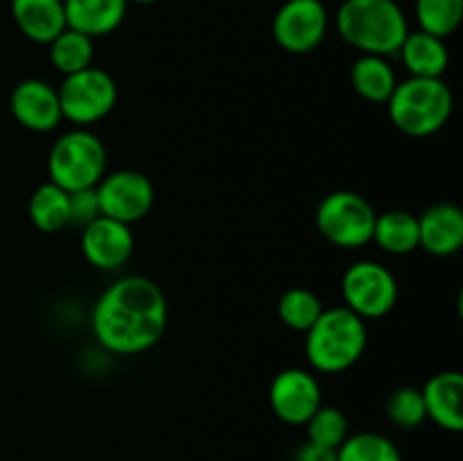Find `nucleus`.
<instances>
[{"label": "nucleus", "mask_w": 463, "mask_h": 461, "mask_svg": "<svg viewBox=\"0 0 463 461\" xmlns=\"http://www.w3.org/2000/svg\"><path fill=\"white\" fill-rule=\"evenodd\" d=\"M269 405L276 419L283 423L306 425L307 419L324 405L319 380L310 371L283 369L271 380Z\"/></svg>", "instance_id": "9b49d317"}, {"label": "nucleus", "mask_w": 463, "mask_h": 461, "mask_svg": "<svg viewBox=\"0 0 463 461\" xmlns=\"http://www.w3.org/2000/svg\"><path fill=\"white\" fill-rule=\"evenodd\" d=\"M414 14L420 32L448 39L461 25L463 0H416Z\"/></svg>", "instance_id": "5701e85b"}, {"label": "nucleus", "mask_w": 463, "mask_h": 461, "mask_svg": "<svg viewBox=\"0 0 463 461\" xmlns=\"http://www.w3.org/2000/svg\"><path fill=\"white\" fill-rule=\"evenodd\" d=\"M366 321L346 306L328 307L306 333V357L319 373H342L364 355Z\"/></svg>", "instance_id": "7ed1b4c3"}, {"label": "nucleus", "mask_w": 463, "mask_h": 461, "mask_svg": "<svg viewBox=\"0 0 463 461\" xmlns=\"http://www.w3.org/2000/svg\"><path fill=\"white\" fill-rule=\"evenodd\" d=\"M344 306L362 319H380L398 303V283L392 269L375 260H357L342 276Z\"/></svg>", "instance_id": "6e6552de"}, {"label": "nucleus", "mask_w": 463, "mask_h": 461, "mask_svg": "<svg viewBox=\"0 0 463 461\" xmlns=\"http://www.w3.org/2000/svg\"><path fill=\"white\" fill-rule=\"evenodd\" d=\"M50 63L63 77L93 66V39L66 27L48 43Z\"/></svg>", "instance_id": "4be33fe9"}, {"label": "nucleus", "mask_w": 463, "mask_h": 461, "mask_svg": "<svg viewBox=\"0 0 463 461\" xmlns=\"http://www.w3.org/2000/svg\"><path fill=\"white\" fill-rule=\"evenodd\" d=\"M68 199H71V224L77 226V229H84L90 221L98 220L102 212H99V202L95 188L86 190H75V193H68Z\"/></svg>", "instance_id": "cd10ccee"}, {"label": "nucleus", "mask_w": 463, "mask_h": 461, "mask_svg": "<svg viewBox=\"0 0 463 461\" xmlns=\"http://www.w3.org/2000/svg\"><path fill=\"white\" fill-rule=\"evenodd\" d=\"M95 193H98L99 212L104 217L129 226L143 220L152 211L156 199L154 183L138 170H118L104 174L95 185Z\"/></svg>", "instance_id": "9d476101"}, {"label": "nucleus", "mask_w": 463, "mask_h": 461, "mask_svg": "<svg viewBox=\"0 0 463 461\" xmlns=\"http://www.w3.org/2000/svg\"><path fill=\"white\" fill-rule=\"evenodd\" d=\"M387 107L389 118L402 134L425 138L448 125L455 98L443 77H410L396 84Z\"/></svg>", "instance_id": "20e7f679"}, {"label": "nucleus", "mask_w": 463, "mask_h": 461, "mask_svg": "<svg viewBox=\"0 0 463 461\" xmlns=\"http://www.w3.org/2000/svg\"><path fill=\"white\" fill-rule=\"evenodd\" d=\"M420 247L439 258L455 256L463 247V212L455 203H434L419 217Z\"/></svg>", "instance_id": "4468645a"}, {"label": "nucleus", "mask_w": 463, "mask_h": 461, "mask_svg": "<svg viewBox=\"0 0 463 461\" xmlns=\"http://www.w3.org/2000/svg\"><path fill=\"white\" fill-rule=\"evenodd\" d=\"M167 325L163 289L145 276L113 280L95 301L90 330L104 351L113 355H138L161 342Z\"/></svg>", "instance_id": "f257e3e1"}, {"label": "nucleus", "mask_w": 463, "mask_h": 461, "mask_svg": "<svg viewBox=\"0 0 463 461\" xmlns=\"http://www.w3.org/2000/svg\"><path fill=\"white\" fill-rule=\"evenodd\" d=\"M12 18L25 39L41 45L68 27L63 0H12Z\"/></svg>", "instance_id": "f3484780"}, {"label": "nucleus", "mask_w": 463, "mask_h": 461, "mask_svg": "<svg viewBox=\"0 0 463 461\" xmlns=\"http://www.w3.org/2000/svg\"><path fill=\"white\" fill-rule=\"evenodd\" d=\"M337 461H402L401 450L392 438L378 432L348 434L337 447Z\"/></svg>", "instance_id": "393cba45"}, {"label": "nucleus", "mask_w": 463, "mask_h": 461, "mask_svg": "<svg viewBox=\"0 0 463 461\" xmlns=\"http://www.w3.org/2000/svg\"><path fill=\"white\" fill-rule=\"evenodd\" d=\"M328 9L321 0H285L271 21V36L289 54H307L328 34Z\"/></svg>", "instance_id": "1a4fd4ad"}, {"label": "nucleus", "mask_w": 463, "mask_h": 461, "mask_svg": "<svg viewBox=\"0 0 463 461\" xmlns=\"http://www.w3.org/2000/svg\"><path fill=\"white\" fill-rule=\"evenodd\" d=\"M129 3H136V5H154V3H158V0H129Z\"/></svg>", "instance_id": "c756f323"}, {"label": "nucleus", "mask_w": 463, "mask_h": 461, "mask_svg": "<svg viewBox=\"0 0 463 461\" xmlns=\"http://www.w3.org/2000/svg\"><path fill=\"white\" fill-rule=\"evenodd\" d=\"M428 419L448 432L463 429V375L459 371H441L420 389Z\"/></svg>", "instance_id": "2eb2a0df"}, {"label": "nucleus", "mask_w": 463, "mask_h": 461, "mask_svg": "<svg viewBox=\"0 0 463 461\" xmlns=\"http://www.w3.org/2000/svg\"><path fill=\"white\" fill-rule=\"evenodd\" d=\"M324 310V301L307 287H292L279 298L280 321L297 333H307Z\"/></svg>", "instance_id": "b1692460"}, {"label": "nucleus", "mask_w": 463, "mask_h": 461, "mask_svg": "<svg viewBox=\"0 0 463 461\" xmlns=\"http://www.w3.org/2000/svg\"><path fill=\"white\" fill-rule=\"evenodd\" d=\"M307 441L321 447L337 450L348 437V419L339 407L321 405L315 414L307 419Z\"/></svg>", "instance_id": "a878e982"}, {"label": "nucleus", "mask_w": 463, "mask_h": 461, "mask_svg": "<svg viewBox=\"0 0 463 461\" xmlns=\"http://www.w3.org/2000/svg\"><path fill=\"white\" fill-rule=\"evenodd\" d=\"M48 174L66 193L95 188L107 174V147L93 131L75 127L54 140L48 154Z\"/></svg>", "instance_id": "39448f33"}, {"label": "nucleus", "mask_w": 463, "mask_h": 461, "mask_svg": "<svg viewBox=\"0 0 463 461\" xmlns=\"http://www.w3.org/2000/svg\"><path fill=\"white\" fill-rule=\"evenodd\" d=\"M27 212L41 233H59L71 224V199L66 190L48 181L32 193Z\"/></svg>", "instance_id": "412c9836"}, {"label": "nucleus", "mask_w": 463, "mask_h": 461, "mask_svg": "<svg viewBox=\"0 0 463 461\" xmlns=\"http://www.w3.org/2000/svg\"><path fill=\"white\" fill-rule=\"evenodd\" d=\"M57 93L63 120L81 129L107 118L118 102L116 80L95 66L63 77Z\"/></svg>", "instance_id": "0eeeda50"}, {"label": "nucleus", "mask_w": 463, "mask_h": 461, "mask_svg": "<svg viewBox=\"0 0 463 461\" xmlns=\"http://www.w3.org/2000/svg\"><path fill=\"white\" fill-rule=\"evenodd\" d=\"M129 0H63L66 25L98 39L116 32L127 16Z\"/></svg>", "instance_id": "dca6fc26"}, {"label": "nucleus", "mask_w": 463, "mask_h": 461, "mask_svg": "<svg viewBox=\"0 0 463 461\" xmlns=\"http://www.w3.org/2000/svg\"><path fill=\"white\" fill-rule=\"evenodd\" d=\"M371 242L378 244L383 251L392 256H407L420 247L419 238V217L407 211H387L375 215L373 238Z\"/></svg>", "instance_id": "aec40b11"}, {"label": "nucleus", "mask_w": 463, "mask_h": 461, "mask_svg": "<svg viewBox=\"0 0 463 461\" xmlns=\"http://www.w3.org/2000/svg\"><path fill=\"white\" fill-rule=\"evenodd\" d=\"M375 215V208L360 193L335 190L317 206V229L335 247L360 249L373 238Z\"/></svg>", "instance_id": "423d86ee"}, {"label": "nucleus", "mask_w": 463, "mask_h": 461, "mask_svg": "<svg viewBox=\"0 0 463 461\" xmlns=\"http://www.w3.org/2000/svg\"><path fill=\"white\" fill-rule=\"evenodd\" d=\"M396 54H401L402 66L410 71L411 77H443L450 66V50L446 39L420 30L407 32Z\"/></svg>", "instance_id": "a211bd4d"}, {"label": "nucleus", "mask_w": 463, "mask_h": 461, "mask_svg": "<svg viewBox=\"0 0 463 461\" xmlns=\"http://www.w3.org/2000/svg\"><path fill=\"white\" fill-rule=\"evenodd\" d=\"M396 72L387 57L378 54H360L351 66V86L366 102L383 104L392 98L396 89Z\"/></svg>", "instance_id": "6ab92c4d"}, {"label": "nucleus", "mask_w": 463, "mask_h": 461, "mask_svg": "<svg viewBox=\"0 0 463 461\" xmlns=\"http://www.w3.org/2000/svg\"><path fill=\"white\" fill-rule=\"evenodd\" d=\"M9 111L18 125L36 131V134L57 129L63 120L57 89L36 77L23 80L14 86L12 98H9Z\"/></svg>", "instance_id": "ddd939ff"}, {"label": "nucleus", "mask_w": 463, "mask_h": 461, "mask_svg": "<svg viewBox=\"0 0 463 461\" xmlns=\"http://www.w3.org/2000/svg\"><path fill=\"white\" fill-rule=\"evenodd\" d=\"M292 461H337V450L330 447H321L317 443H303L297 452H294Z\"/></svg>", "instance_id": "c85d7f7f"}, {"label": "nucleus", "mask_w": 463, "mask_h": 461, "mask_svg": "<svg viewBox=\"0 0 463 461\" xmlns=\"http://www.w3.org/2000/svg\"><path fill=\"white\" fill-rule=\"evenodd\" d=\"M134 230L129 224L99 215L81 229V253L102 271L120 269L134 253Z\"/></svg>", "instance_id": "f8f14e48"}, {"label": "nucleus", "mask_w": 463, "mask_h": 461, "mask_svg": "<svg viewBox=\"0 0 463 461\" xmlns=\"http://www.w3.org/2000/svg\"><path fill=\"white\" fill-rule=\"evenodd\" d=\"M387 419L401 429H416L428 420L423 393L416 387H401L389 396Z\"/></svg>", "instance_id": "bb28decb"}, {"label": "nucleus", "mask_w": 463, "mask_h": 461, "mask_svg": "<svg viewBox=\"0 0 463 461\" xmlns=\"http://www.w3.org/2000/svg\"><path fill=\"white\" fill-rule=\"evenodd\" d=\"M337 32L362 54L392 57L410 32L396 0H344L337 9Z\"/></svg>", "instance_id": "f03ea898"}]
</instances>
